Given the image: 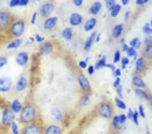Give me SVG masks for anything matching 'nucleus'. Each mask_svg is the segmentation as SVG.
Listing matches in <instances>:
<instances>
[{"label":"nucleus","instance_id":"nucleus-41","mask_svg":"<svg viewBox=\"0 0 152 134\" xmlns=\"http://www.w3.org/2000/svg\"><path fill=\"white\" fill-rule=\"evenodd\" d=\"M129 63V58H127L126 57H124L122 58V69H125L126 66Z\"/></svg>","mask_w":152,"mask_h":134},{"label":"nucleus","instance_id":"nucleus-17","mask_svg":"<svg viewBox=\"0 0 152 134\" xmlns=\"http://www.w3.org/2000/svg\"><path fill=\"white\" fill-rule=\"evenodd\" d=\"M22 44H23V40H20V39H16V40H13L8 43V45H7V49H8V50L17 49Z\"/></svg>","mask_w":152,"mask_h":134},{"label":"nucleus","instance_id":"nucleus-62","mask_svg":"<svg viewBox=\"0 0 152 134\" xmlns=\"http://www.w3.org/2000/svg\"><path fill=\"white\" fill-rule=\"evenodd\" d=\"M149 100H150V103H151V108H152V97H149Z\"/></svg>","mask_w":152,"mask_h":134},{"label":"nucleus","instance_id":"nucleus-48","mask_svg":"<svg viewBox=\"0 0 152 134\" xmlns=\"http://www.w3.org/2000/svg\"><path fill=\"white\" fill-rule=\"evenodd\" d=\"M119 119L121 123L123 125V123H125V121L126 120V116L124 115V114H121V115L119 116Z\"/></svg>","mask_w":152,"mask_h":134},{"label":"nucleus","instance_id":"nucleus-33","mask_svg":"<svg viewBox=\"0 0 152 134\" xmlns=\"http://www.w3.org/2000/svg\"><path fill=\"white\" fill-rule=\"evenodd\" d=\"M143 31L144 33L148 34V35H150L152 33V28L151 27L150 24L149 23H146L143 28Z\"/></svg>","mask_w":152,"mask_h":134},{"label":"nucleus","instance_id":"nucleus-4","mask_svg":"<svg viewBox=\"0 0 152 134\" xmlns=\"http://www.w3.org/2000/svg\"><path fill=\"white\" fill-rule=\"evenodd\" d=\"M21 134H42V130L38 125L29 124L23 129Z\"/></svg>","mask_w":152,"mask_h":134},{"label":"nucleus","instance_id":"nucleus-24","mask_svg":"<svg viewBox=\"0 0 152 134\" xmlns=\"http://www.w3.org/2000/svg\"><path fill=\"white\" fill-rule=\"evenodd\" d=\"M51 116H53V118L55 119L56 121H60L62 119V112L60 111V110L58 108H53L51 110Z\"/></svg>","mask_w":152,"mask_h":134},{"label":"nucleus","instance_id":"nucleus-34","mask_svg":"<svg viewBox=\"0 0 152 134\" xmlns=\"http://www.w3.org/2000/svg\"><path fill=\"white\" fill-rule=\"evenodd\" d=\"M8 63V59L6 57L0 56V69H2L4 66H6Z\"/></svg>","mask_w":152,"mask_h":134},{"label":"nucleus","instance_id":"nucleus-16","mask_svg":"<svg viewBox=\"0 0 152 134\" xmlns=\"http://www.w3.org/2000/svg\"><path fill=\"white\" fill-rule=\"evenodd\" d=\"M10 106V110L14 114L18 113L23 110V105H22L21 102H20L18 100H14L12 102Z\"/></svg>","mask_w":152,"mask_h":134},{"label":"nucleus","instance_id":"nucleus-37","mask_svg":"<svg viewBox=\"0 0 152 134\" xmlns=\"http://www.w3.org/2000/svg\"><path fill=\"white\" fill-rule=\"evenodd\" d=\"M145 53L147 56L150 59H152V45L151 46H147Z\"/></svg>","mask_w":152,"mask_h":134},{"label":"nucleus","instance_id":"nucleus-25","mask_svg":"<svg viewBox=\"0 0 152 134\" xmlns=\"http://www.w3.org/2000/svg\"><path fill=\"white\" fill-rule=\"evenodd\" d=\"M132 82H133V84L134 85V86H137L139 87H145L146 86V85L145 83V82L143 81V79L138 76L134 77Z\"/></svg>","mask_w":152,"mask_h":134},{"label":"nucleus","instance_id":"nucleus-38","mask_svg":"<svg viewBox=\"0 0 152 134\" xmlns=\"http://www.w3.org/2000/svg\"><path fill=\"white\" fill-rule=\"evenodd\" d=\"M127 54L129 56H135L137 54L136 50H134L133 48H129V50H127Z\"/></svg>","mask_w":152,"mask_h":134},{"label":"nucleus","instance_id":"nucleus-58","mask_svg":"<svg viewBox=\"0 0 152 134\" xmlns=\"http://www.w3.org/2000/svg\"><path fill=\"white\" fill-rule=\"evenodd\" d=\"M105 67L110 68V69L112 70V72H113V74H114V72H115V70H116V69H115V67H114V65L109 64H106V66H105Z\"/></svg>","mask_w":152,"mask_h":134},{"label":"nucleus","instance_id":"nucleus-26","mask_svg":"<svg viewBox=\"0 0 152 134\" xmlns=\"http://www.w3.org/2000/svg\"><path fill=\"white\" fill-rule=\"evenodd\" d=\"M112 125H113L114 127L116 130H121L122 127V124L121 123L119 119V116H114L113 119V121H112Z\"/></svg>","mask_w":152,"mask_h":134},{"label":"nucleus","instance_id":"nucleus-2","mask_svg":"<svg viewBox=\"0 0 152 134\" xmlns=\"http://www.w3.org/2000/svg\"><path fill=\"white\" fill-rule=\"evenodd\" d=\"M24 31H25V23L23 21H16L12 24L10 32L12 35L16 37H19L23 35Z\"/></svg>","mask_w":152,"mask_h":134},{"label":"nucleus","instance_id":"nucleus-6","mask_svg":"<svg viewBox=\"0 0 152 134\" xmlns=\"http://www.w3.org/2000/svg\"><path fill=\"white\" fill-rule=\"evenodd\" d=\"M99 113L101 116L106 119H110L112 116V108L109 104H102L99 108Z\"/></svg>","mask_w":152,"mask_h":134},{"label":"nucleus","instance_id":"nucleus-50","mask_svg":"<svg viewBox=\"0 0 152 134\" xmlns=\"http://www.w3.org/2000/svg\"><path fill=\"white\" fill-rule=\"evenodd\" d=\"M29 3L28 0H20V6H26Z\"/></svg>","mask_w":152,"mask_h":134},{"label":"nucleus","instance_id":"nucleus-28","mask_svg":"<svg viewBox=\"0 0 152 134\" xmlns=\"http://www.w3.org/2000/svg\"><path fill=\"white\" fill-rule=\"evenodd\" d=\"M106 66V58L105 57H103L101 60H99L96 65H95V69H99L102 67H105Z\"/></svg>","mask_w":152,"mask_h":134},{"label":"nucleus","instance_id":"nucleus-14","mask_svg":"<svg viewBox=\"0 0 152 134\" xmlns=\"http://www.w3.org/2000/svg\"><path fill=\"white\" fill-rule=\"evenodd\" d=\"M78 83L80 87L84 90H88L90 88V84L88 79L83 75H80L78 77Z\"/></svg>","mask_w":152,"mask_h":134},{"label":"nucleus","instance_id":"nucleus-20","mask_svg":"<svg viewBox=\"0 0 152 134\" xmlns=\"http://www.w3.org/2000/svg\"><path fill=\"white\" fill-rule=\"evenodd\" d=\"M62 37L66 40L69 41L70 40H72V36H73L72 30L70 28L64 29L62 33Z\"/></svg>","mask_w":152,"mask_h":134},{"label":"nucleus","instance_id":"nucleus-46","mask_svg":"<svg viewBox=\"0 0 152 134\" xmlns=\"http://www.w3.org/2000/svg\"><path fill=\"white\" fill-rule=\"evenodd\" d=\"M145 43L147 46H151L152 45V38L151 37H147L145 40Z\"/></svg>","mask_w":152,"mask_h":134},{"label":"nucleus","instance_id":"nucleus-30","mask_svg":"<svg viewBox=\"0 0 152 134\" xmlns=\"http://www.w3.org/2000/svg\"><path fill=\"white\" fill-rule=\"evenodd\" d=\"M134 92H135V94L138 96L139 97H142V98H145V99H147V100H149V97L148 94H147L145 92H143V90L141 89H137L135 91H134Z\"/></svg>","mask_w":152,"mask_h":134},{"label":"nucleus","instance_id":"nucleus-40","mask_svg":"<svg viewBox=\"0 0 152 134\" xmlns=\"http://www.w3.org/2000/svg\"><path fill=\"white\" fill-rule=\"evenodd\" d=\"M138 116H139V114L137 112H134V114H133V122L136 125H139V120H138Z\"/></svg>","mask_w":152,"mask_h":134},{"label":"nucleus","instance_id":"nucleus-44","mask_svg":"<svg viewBox=\"0 0 152 134\" xmlns=\"http://www.w3.org/2000/svg\"><path fill=\"white\" fill-rule=\"evenodd\" d=\"M122 87L121 85H119L118 87H116V92H117V94L120 97H121L122 98L123 96H122Z\"/></svg>","mask_w":152,"mask_h":134},{"label":"nucleus","instance_id":"nucleus-54","mask_svg":"<svg viewBox=\"0 0 152 134\" xmlns=\"http://www.w3.org/2000/svg\"><path fill=\"white\" fill-rule=\"evenodd\" d=\"M79 67L82 69H85L87 67V63L85 61H80V62H79Z\"/></svg>","mask_w":152,"mask_h":134},{"label":"nucleus","instance_id":"nucleus-36","mask_svg":"<svg viewBox=\"0 0 152 134\" xmlns=\"http://www.w3.org/2000/svg\"><path fill=\"white\" fill-rule=\"evenodd\" d=\"M20 0H12V1H10L9 6L10 7H11V8L20 6Z\"/></svg>","mask_w":152,"mask_h":134},{"label":"nucleus","instance_id":"nucleus-7","mask_svg":"<svg viewBox=\"0 0 152 134\" xmlns=\"http://www.w3.org/2000/svg\"><path fill=\"white\" fill-rule=\"evenodd\" d=\"M55 7L52 4L46 3L43 4L40 8V13L43 17H48L54 10Z\"/></svg>","mask_w":152,"mask_h":134},{"label":"nucleus","instance_id":"nucleus-27","mask_svg":"<svg viewBox=\"0 0 152 134\" xmlns=\"http://www.w3.org/2000/svg\"><path fill=\"white\" fill-rule=\"evenodd\" d=\"M10 129L12 134H21L20 131L19 130L18 124H17L16 122H14V123L10 125Z\"/></svg>","mask_w":152,"mask_h":134},{"label":"nucleus","instance_id":"nucleus-35","mask_svg":"<svg viewBox=\"0 0 152 134\" xmlns=\"http://www.w3.org/2000/svg\"><path fill=\"white\" fill-rule=\"evenodd\" d=\"M105 4H106V7L108 10H112L115 6V5H116L114 0H108V1H106Z\"/></svg>","mask_w":152,"mask_h":134},{"label":"nucleus","instance_id":"nucleus-51","mask_svg":"<svg viewBox=\"0 0 152 134\" xmlns=\"http://www.w3.org/2000/svg\"><path fill=\"white\" fill-rule=\"evenodd\" d=\"M73 3L75 6L79 7L83 4V1L82 0H75V1H73Z\"/></svg>","mask_w":152,"mask_h":134},{"label":"nucleus","instance_id":"nucleus-3","mask_svg":"<svg viewBox=\"0 0 152 134\" xmlns=\"http://www.w3.org/2000/svg\"><path fill=\"white\" fill-rule=\"evenodd\" d=\"M16 116L11 110L8 108L4 109L2 113L1 123L4 126H10L14 122H15Z\"/></svg>","mask_w":152,"mask_h":134},{"label":"nucleus","instance_id":"nucleus-43","mask_svg":"<svg viewBox=\"0 0 152 134\" xmlns=\"http://www.w3.org/2000/svg\"><path fill=\"white\" fill-rule=\"evenodd\" d=\"M37 12H34V13L33 14V15H32V17H31V24H35V22H36V20H37Z\"/></svg>","mask_w":152,"mask_h":134},{"label":"nucleus","instance_id":"nucleus-10","mask_svg":"<svg viewBox=\"0 0 152 134\" xmlns=\"http://www.w3.org/2000/svg\"><path fill=\"white\" fill-rule=\"evenodd\" d=\"M58 18L56 16H53L48 18L43 23V27L46 30H50L52 29L53 27H55L56 24L58 23Z\"/></svg>","mask_w":152,"mask_h":134},{"label":"nucleus","instance_id":"nucleus-49","mask_svg":"<svg viewBox=\"0 0 152 134\" xmlns=\"http://www.w3.org/2000/svg\"><path fill=\"white\" fill-rule=\"evenodd\" d=\"M35 40L38 43H41V42H43V41H44V37H41V35H35Z\"/></svg>","mask_w":152,"mask_h":134},{"label":"nucleus","instance_id":"nucleus-53","mask_svg":"<svg viewBox=\"0 0 152 134\" xmlns=\"http://www.w3.org/2000/svg\"><path fill=\"white\" fill-rule=\"evenodd\" d=\"M88 72H89V74L90 75H92L94 74V67H93V66H90V67H89V68H88Z\"/></svg>","mask_w":152,"mask_h":134},{"label":"nucleus","instance_id":"nucleus-63","mask_svg":"<svg viewBox=\"0 0 152 134\" xmlns=\"http://www.w3.org/2000/svg\"><path fill=\"white\" fill-rule=\"evenodd\" d=\"M99 36H100V35L99 34V35H98V37H97V39H96V42H98V41H99Z\"/></svg>","mask_w":152,"mask_h":134},{"label":"nucleus","instance_id":"nucleus-29","mask_svg":"<svg viewBox=\"0 0 152 134\" xmlns=\"http://www.w3.org/2000/svg\"><path fill=\"white\" fill-rule=\"evenodd\" d=\"M121 10V6L120 5H115V6L111 10V16L112 17H116L119 14Z\"/></svg>","mask_w":152,"mask_h":134},{"label":"nucleus","instance_id":"nucleus-60","mask_svg":"<svg viewBox=\"0 0 152 134\" xmlns=\"http://www.w3.org/2000/svg\"><path fill=\"white\" fill-rule=\"evenodd\" d=\"M129 16H130V12L127 11L126 13L124 14V17H125V18H126V20H127V19L129 18Z\"/></svg>","mask_w":152,"mask_h":134},{"label":"nucleus","instance_id":"nucleus-8","mask_svg":"<svg viewBox=\"0 0 152 134\" xmlns=\"http://www.w3.org/2000/svg\"><path fill=\"white\" fill-rule=\"evenodd\" d=\"M28 54L25 52H19L16 56V62L17 64L21 67H24L27 64L28 61Z\"/></svg>","mask_w":152,"mask_h":134},{"label":"nucleus","instance_id":"nucleus-13","mask_svg":"<svg viewBox=\"0 0 152 134\" xmlns=\"http://www.w3.org/2000/svg\"><path fill=\"white\" fill-rule=\"evenodd\" d=\"M83 21L82 16L78 13H73L71 14L69 22L70 24L72 26H78L81 24Z\"/></svg>","mask_w":152,"mask_h":134},{"label":"nucleus","instance_id":"nucleus-1","mask_svg":"<svg viewBox=\"0 0 152 134\" xmlns=\"http://www.w3.org/2000/svg\"><path fill=\"white\" fill-rule=\"evenodd\" d=\"M20 117V120L23 123L28 124V125L32 124V123L35 120V108L31 105H27L24 106L23 110H22Z\"/></svg>","mask_w":152,"mask_h":134},{"label":"nucleus","instance_id":"nucleus-55","mask_svg":"<svg viewBox=\"0 0 152 134\" xmlns=\"http://www.w3.org/2000/svg\"><path fill=\"white\" fill-rule=\"evenodd\" d=\"M114 75L115 77H117L121 76V70H120L119 69H117L115 70V72L114 73Z\"/></svg>","mask_w":152,"mask_h":134},{"label":"nucleus","instance_id":"nucleus-45","mask_svg":"<svg viewBox=\"0 0 152 134\" xmlns=\"http://www.w3.org/2000/svg\"><path fill=\"white\" fill-rule=\"evenodd\" d=\"M0 106H1L2 108H4V109L8 108V104H7L6 102H5L1 99H0Z\"/></svg>","mask_w":152,"mask_h":134},{"label":"nucleus","instance_id":"nucleus-9","mask_svg":"<svg viewBox=\"0 0 152 134\" xmlns=\"http://www.w3.org/2000/svg\"><path fill=\"white\" fill-rule=\"evenodd\" d=\"M53 50V45L50 42H45L40 45L39 48V55H48Z\"/></svg>","mask_w":152,"mask_h":134},{"label":"nucleus","instance_id":"nucleus-32","mask_svg":"<svg viewBox=\"0 0 152 134\" xmlns=\"http://www.w3.org/2000/svg\"><path fill=\"white\" fill-rule=\"evenodd\" d=\"M130 44L132 46V48H139L141 45V42L140 41H139V38H134L133 40L130 42Z\"/></svg>","mask_w":152,"mask_h":134},{"label":"nucleus","instance_id":"nucleus-12","mask_svg":"<svg viewBox=\"0 0 152 134\" xmlns=\"http://www.w3.org/2000/svg\"><path fill=\"white\" fill-rule=\"evenodd\" d=\"M28 81L25 77L22 76L19 78L16 85V89L18 92H23L27 87Z\"/></svg>","mask_w":152,"mask_h":134},{"label":"nucleus","instance_id":"nucleus-11","mask_svg":"<svg viewBox=\"0 0 152 134\" xmlns=\"http://www.w3.org/2000/svg\"><path fill=\"white\" fill-rule=\"evenodd\" d=\"M9 14L6 12H0V28H4L8 25L10 23Z\"/></svg>","mask_w":152,"mask_h":134},{"label":"nucleus","instance_id":"nucleus-22","mask_svg":"<svg viewBox=\"0 0 152 134\" xmlns=\"http://www.w3.org/2000/svg\"><path fill=\"white\" fill-rule=\"evenodd\" d=\"M145 69V64L143 58H139L136 62V69L137 71L142 72Z\"/></svg>","mask_w":152,"mask_h":134},{"label":"nucleus","instance_id":"nucleus-47","mask_svg":"<svg viewBox=\"0 0 152 134\" xmlns=\"http://www.w3.org/2000/svg\"><path fill=\"white\" fill-rule=\"evenodd\" d=\"M139 114H140L141 116L144 118L145 117V113H144V108L143 106L142 105H140L139 107Z\"/></svg>","mask_w":152,"mask_h":134},{"label":"nucleus","instance_id":"nucleus-15","mask_svg":"<svg viewBox=\"0 0 152 134\" xmlns=\"http://www.w3.org/2000/svg\"><path fill=\"white\" fill-rule=\"evenodd\" d=\"M44 134H62V130L59 126L51 125L45 129Z\"/></svg>","mask_w":152,"mask_h":134},{"label":"nucleus","instance_id":"nucleus-21","mask_svg":"<svg viewBox=\"0 0 152 134\" xmlns=\"http://www.w3.org/2000/svg\"><path fill=\"white\" fill-rule=\"evenodd\" d=\"M122 30H123V26L122 24H117L116 26H115L113 30H112V36H113V37H119L122 32Z\"/></svg>","mask_w":152,"mask_h":134},{"label":"nucleus","instance_id":"nucleus-39","mask_svg":"<svg viewBox=\"0 0 152 134\" xmlns=\"http://www.w3.org/2000/svg\"><path fill=\"white\" fill-rule=\"evenodd\" d=\"M120 59H121V53H120L119 51H116V52H115L114 58V63L118 62Z\"/></svg>","mask_w":152,"mask_h":134},{"label":"nucleus","instance_id":"nucleus-18","mask_svg":"<svg viewBox=\"0 0 152 134\" xmlns=\"http://www.w3.org/2000/svg\"><path fill=\"white\" fill-rule=\"evenodd\" d=\"M96 23H97V21L95 18H91L89 19V20L86 22L85 24V26H84L85 31H89L91 30H92V29L94 28V26H95Z\"/></svg>","mask_w":152,"mask_h":134},{"label":"nucleus","instance_id":"nucleus-42","mask_svg":"<svg viewBox=\"0 0 152 134\" xmlns=\"http://www.w3.org/2000/svg\"><path fill=\"white\" fill-rule=\"evenodd\" d=\"M89 103V97L88 96H84L81 99V104L83 105H87Z\"/></svg>","mask_w":152,"mask_h":134},{"label":"nucleus","instance_id":"nucleus-52","mask_svg":"<svg viewBox=\"0 0 152 134\" xmlns=\"http://www.w3.org/2000/svg\"><path fill=\"white\" fill-rule=\"evenodd\" d=\"M148 1H149V0H137V1H136V3L138 5H143L145 4L148 3Z\"/></svg>","mask_w":152,"mask_h":134},{"label":"nucleus","instance_id":"nucleus-19","mask_svg":"<svg viewBox=\"0 0 152 134\" xmlns=\"http://www.w3.org/2000/svg\"><path fill=\"white\" fill-rule=\"evenodd\" d=\"M102 8V4L101 2L99 1H96L95 2L92 4L91 7L90 9H89V11H90V13H91L92 14H97L98 12L100 11V10Z\"/></svg>","mask_w":152,"mask_h":134},{"label":"nucleus","instance_id":"nucleus-61","mask_svg":"<svg viewBox=\"0 0 152 134\" xmlns=\"http://www.w3.org/2000/svg\"><path fill=\"white\" fill-rule=\"evenodd\" d=\"M122 3L125 6V5H126L129 3V0H122Z\"/></svg>","mask_w":152,"mask_h":134},{"label":"nucleus","instance_id":"nucleus-59","mask_svg":"<svg viewBox=\"0 0 152 134\" xmlns=\"http://www.w3.org/2000/svg\"><path fill=\"white\" fill-rule=\"evenodd\" d=\"M129 48L126 44H125V43H123V44H122V50L124 51V52H127V50H129Z\"/></svg>","mask_w":152,"mask_h":134},{"label":"nucleus","instance_id":"nucleus-31","mask_svg":"<svg viewBox=\"0 0 152 134\" xmlns=\"http://www.w3.org/2000/svg\"><path fill=\"white\" fill-rule=\"evenodd\" d=\"M115 101H116V106H118V108H119L120 109H122V110H125L126 108V104H125L124 102L122 100H121V99L116 98Z\"/></svg>","mask_w":152,"mask_h":134},{"label":"nucleus","instance_id":"nucleus-57","mask_svg":"<svg viewBox=\"0 0 152 134\" xmlns=\"http://www.w3.org/2000/svg\"><path fill=\"white\" fill-rule=\"evenodd\" d=\"M133 114H134V113L133 112V111H132L131 109H129V113H128V117H129L130 119H133Z\"/></svg>","mask_w":152,"mask_h":134},{"label":"nucleus","instance_id":"nucleus-5","mask_svg":"<svg viewBox=\"0 0 152 134\" xmlns=\"http://www.w3.org/2000/svg\"><path fill=\"white\" fill-rule=\"evenodd\" d=\"M12 86V79L9 77L0 78V92L6 93L11 89Z\"/></svg>","mask_w":152,"mask_h":134},{"label":"nucleus","instance_id":"nucleus-56","mask_svg":"<svg viewBox=\"0 0 152 134\" xmlns=\"http://www.w3.org/2000/svg\"><path fill=\"white\" fill-rule=\"evenodd\" d=\"M120 83H121V79L118 77L116 81L114 83V87H118L120 85Z\"/></svg>","mask_w":152,"mask_h":134},{"label":"nucleus","instance_id":"nucleus-64","mask_svg":"<svg viewBox=\"0 0 152 134\" xmlns=\"http://www.w3.org/2000/svg\"><path fill=\"white\" fill-rule=\"evenodd\" d=\"M150 25H151V27L152 28V19H151V21H150Z\"/></svg>","mask_w":152,"mask_h":134},{"label":"nucleus","instance_id":"nucleus-23","mask_svg":"<svg viewBox=\"0 0 152 134\" xmlns=\"http://www.w3.org/2000/svg\"><path fill=\"white\" fill-rule=\"evenodd\" d=\"M95 35H96V33L94 32L91 35H90V37L88 38V40L86 41V42L85 43V50H89V49L91 47V45L94 43V41L95 40Z\"/></svg>","mask_w":152,"mask_h":134}]
</instances>
